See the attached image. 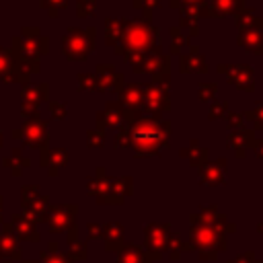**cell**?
I'll return each instance as SVG.
<instances>
[{
	"instance_id": "cell-1",
	"label": "cell",
	"mask_w": 263,
	"mask_h": 263,
	"mask_svg": "<svg viewBox=\"0 0 263 263\" xmlns=\"http://www.w3.org/2000/svg\"><path fill=\"white\" fill-rule=\"evenodd\" d=\"M132 146L138 156L158 154L168 142V123L156 119H140L129 132Z\"/></svg>"
},
{
	"instance_id": "cell-2",
	"label": "cell",
	"mask_w": 263,
	"mask_h": 263,
	"mask_svg": "<svg viewBox=\"0 0 263 263\" xmlns=\"http://www.w3.org/2000/svg\"><path fill=\"white\" fill-rule=\"evenodd\" d=\"M220 222H224V220L220 218ZM220 222L210 224V214L205 212V214L199 216V226L191 228V240L201 251L203 259H216V253L220 249H224V238L218 230L222 226Z\"/></svg>"
},
{
	"instance_id": "cell-3",
	"label": "cell",
	"mask_w": 263,
	"mask_h": 263,
	"mask_svg": "<svg viewBox=\"0 0 263 263\" xmlns=\"http://www.w3.org/2000/svg\"><path fill=\"white\" fill-rule=\"evenodd\" d=\"M121 39L125 47L127 60H138V55H146V49L154 43V29L144 23H121Z\"/></svg>"
},
{
	"instance_id": "cell-4",
	"label": "cell",
	"mask_w": 263,
	"mask_h": 263,
	"mask_svg": "<svg viewBox=\"0 0 263 263\" xmlns=\"http://www.w3.org/2000/svg\"><path fill=\"white\" fill-rule=\"evenodd\" d=\"M92 29L88 31H70V35L64 37V53L72 60H82L92 49Z\"/></svg>"
},
{
	"instance_id": "cell-5",
	"label": "cell",
	"mask_w": 263,
	"mask_h": 263,
	"mask_svg": "<svg viewBox=\"0 0 263 263\" xmlns=\"http://www.w3.org/2000/svg\"><path fill=\"white\" fill-rule=\"evenodd\" d=\"M168 226L166 224H152L146 228V249L150 251V255L160 257V253L168 247Z\"/></svg>"
},
{
	"instance_id": "cell-6",
	"label": "cell",
	"mask_w": 263,
	"mask_h": 263,
	"mask_svg": "<svg viewBox=\"0 0 263 263\" xmlns=\"http://www.w3.org/2000/svg\"><path fill=\"white\" fill-rule=\"evenodd\" d=\"M148 105V109L152 113H162L164 109H168V99H166V90L158 84H152L150 88H146L144 97H142Z\"/></svg>"
},
{
	"instance_id": "cell-7",
	"label": "cell",
	"mask_w": 263,
	"mask_h": 263,
	"mask_svg": "<svg viewBox=\"0 0 263 263\" xmlns=\"http://www.w3.org/2000/svg\"><path fill=\"white\" fill-rule=\"evenodd\" d=\"M201 179H203V183H208V185H218V183H222V179H224V160H218L214 166H212V164L205 166V168L201 171Z\"/></svg>"
},
{
	"instance_id": "cell-8",
	"label": "cell",
	"mask_w": 263,
	"mask_h": 263,
	"mask_svg": "<svg viewBox=\"0 0 263 263\" xmlns=\"http://www.w3.org/2000/svg\"><path fill=\"white\" fill-rule=\"evenodd\" d=\"M238 43L245 45L251 51H261L263 49V37L259 35V31H251V29L242 31V35L238 37Z\"/></svg>"
},
{
	"instance_id": "cell-9",
	"label": "cell",
	"mask_w": 263,
	"mask_h": 263,
	"mask_svg": "<svg viewBox=\"0 0 263 263\" xmlns=\"http://www.w3.org/2000/svg\"><path fill=\"white\" fill-rule=\"evenodd\" d=\"M253 140V134L251 132H245V129H238V132H232L230 138H228V146H232L236 150V154L240 156L242 154V148H247Z\"/></svg>"
},
{
	"instance_id": "cell-10",
	"label": "cell",
	"mask_w": 263,
	"mask_h": 263,
	"mask_svg": "<svg viewBox=\"0 0 263 263\" xmlns=\"http://www.w3.org/2000/svg\"><path fill=\"white\" fill-rule=\"evenodd\" d=\"M240 4V0H212V8L205 10V14L224 16L228 12H234V8Z\"/></svg>"
},
{
	"instance_id": "cell-11",
	"label": "cell",
	"mask_w": 263,
	"mask_h": 263,
	"mask_svg": "<svg viewBox=\"0 0 263 263\" xmlns=\"http://www.w3.org/2000/svg\"><path fill=\"white\" fill-rule=\"evenodd\" d=\"M119 263H150L148 255L142 251V249H136V247H127L125 253L121 255V261Z\"/></svg>"
},
{
	"instance_id": "cell-12",
	"label": "cell",
	"mask_w": 263,
	"mask_h": 263,
	"mask_svg": "<svg viewBox=\"0 0 263 263\" xmlns=\"http://www.w3.org/2000/svg\"><path fill=\"white\" fill-rule=\"evenodd\" d=\"M230 80H232L236 86L242 88V82H245V80L251 82V70L245 68V66H234V68H230Z\"/></svg>"
},
{
	"instance_id": "cell-13",
	"label": "cell",
	"mask_w": 263,
	"mask_h": 263,
	"mask_svg": "<svg viewBox=\"0 0 263 263\" xmlns=\"http://www.w3.org/2000/svg\"><path fill=\"white\" fill-rule=\"evenodd\" d=\"M123 103L129 109H136L142 103V90H140V86H127V90L123 92Z\"/></svg>"
},
{
	"instance_id": "cell-14",
	"label": "cell",
	"mask_w": 263,
	"mask_h": 263,
	"mask_svg": "<svg viewBox=\"0 0 263 263\" xmlns=\"http://www.w3.org/2000/svg\"><path fill=\"white\" fill-rule=\"evenodd\" d=\"M195 64H199V66L203 68V60L197 55V51H191L187 58H183V66H181V70H183V72H191V70L197 68Z\"/></svg>"
},
{
	"instance_id": "cell-15",
	"label": "cell",
	"mask_w": 263,
	"mask_h": 263,
	"mask_svg": "<svg viewBox=\"0 0 263 263\" xmlns=\"http://www.w3.org/2000/svg\"><path fill=\"white\" fill-rule=\"evenodd\" d=\"M10 68H14V66H10L8 55H6L4 51H0V76H2V72H8Z\"/></svg>"
},
{
	"instance_id": "cell-16",
	"label": "cell",
	"mask_w": 263,
	"mask_h": 263,
	"mask_svg": "<svg viewBox=\"0 0 263 263\" xmlns=\"http://www.w3.org/2000/svg\"><path fill=\"white\" fill-rule=\"evenodd\" d=\"M92 8H95V2H92V0H80V4H78V12H80V16H84L86 10H92Z\"/></svg>"
},
{
	"instance_id": "cell-17",
	"label": "cell",
	"mask_w": 263,
	"mask_h": 263,
	"mask_svg": "<svg viewBox=\"0 0 263 263\" xmlns=\"http://www.w3.org/2000/svg\"><path fill=\"white\" fill-rule=\"evenodd\" d=\"M253 115H257V119H259V125H263V105H259V107H257V111H255Z\"/></svg>"
},
{
	"instance_id": "cell-18",
	"label": "cell",
	"mask_w": 263,
	"mask_h": 263,
	"mask_svg": "<svg viewBox=\"0 0 263 263\" xmlns=\"http://www.w3.org/2000/svg\"><path fill=\"white\" fill-rule=\"evenodd\" d=\"M183 2H185L183 6H197V4L203 6V4H205V0H183Z\"/></svg>"
},
{
	"instance_id": "cell-19",
	"label": "cell",
	"mask_w": 263,
	"mask_h": 263,
	"mask_svg": "<svg viewBox=\"0 0 263 263\" xmlns=\"http://www.w3.org/2000/svg\"><path fill=\"white\" fill-rule=\"evenodd\" d=\"M257 152H259V156H263V150H261V144H259V150H257Z\"/></svg>"
}]
</instances>
